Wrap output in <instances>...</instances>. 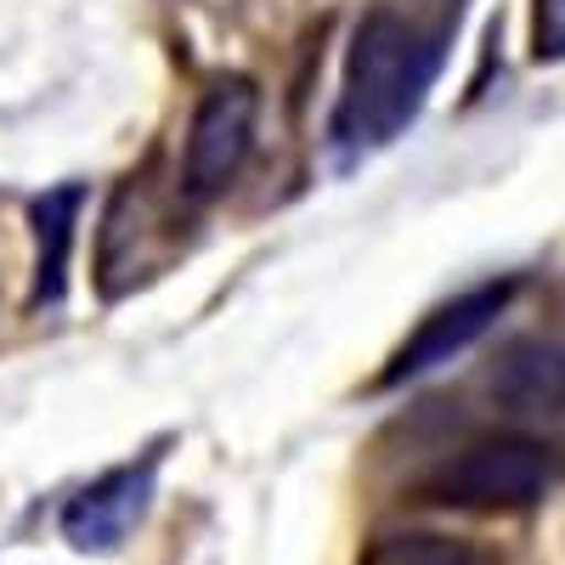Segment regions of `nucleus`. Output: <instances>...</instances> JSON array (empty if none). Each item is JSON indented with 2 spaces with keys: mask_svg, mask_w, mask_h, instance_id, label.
Listing matches in <instances>:
<instances>
[{
  "mask_svg": "<svg viewBox=\"0 0 565 565\" xmlns=\"http://www.w3.org/2000/svg\"><path fill=\"white\" fill-rule=\"evenodd\" d=\"M487 385L509 413H559L565 407V345H554V340L503 345Z\"/></svg>",
  "mask_w": 565,
  "mask_h": 565,
  "instance_id": "obj_6",
  "label": "nucleus"
},
{
  "mask_svg": "<svg viewBox=\"0 0 565 565\" xmlns=\"http://www.w3.org/2000/svg\"><path fill=\"white\" fill-rule=\"evenodd\" d=\"M559 452L543 436L526 430H492L452 447L430 476H424V503L463 509V514H521L537 509L559 487Z\"/></svg>",
  "mask_w": 565,
  "mask_h": 565,
  "instance_id": "obj_2",
  "label": "nucleus"
},
{
  "mask_svg": "<svg viewBox=\"0 0 565 565\" xmlns=\"http://www.w3.org/2000/svg\"><path fill=\"white\" fill-rule=\"evenodd\" d=\"M356 565H503L476 537H447V532H380Z\"/></svg>",
  "mask_w": 565,
  "mask_h": 565,
  "instance_id": "obj_8",
  "label": "nucleus"
},
{
  "mask_svg": "<svg viewBox=\"0 0 565 565\" xmlns=\"http://www.w3.org/2000/svg\"><path fill=\"white\" fill-rule=\"evenodd\" d=\"M159 487V452H148L141 463H119L108 476H97L90 487H79L63 509V537L79 554H114L153 503Z\"/></svg>",
  "mask_w": 565,
  "mask_h": 565,
  "instance_id": "obj_4",
  "label": "nucleus"
},
{
  "mask_svg": "<svg viewBox=\"0 0 565 565\" xmlns=\"http://www.w3.org/2000/svg\"><path fill=\"white\" fill-rule=\"evenodd\" d=\"M509 300H514V282H481V289H463V295L441 300V306L396 345V356H391V367H385V385L418 380V373H430V367L463 356V351L498 322V311H503Z\"/></svg>",
  "mask_w": 565,
  "mask_h": 565,
  "instance_id": "obj_5",
  "label": "nucleus"
},
{
  "mask_svg": "<svg viewBox=\"0 0 565 565\" xmlns=\"http://www.w3.org/2000/svg\"><path fill=\"white\" fill-rule=\"evenodd\" d=\"M532 57L565 63V0H537L532 7Z\"/></svg>",
  "mask_w": 565,
  "mask_h": 565,
  "instance_id": "obj_9",
  "label": "nucleus"
},
{
  "mask_svg": "<svg viewBox=\"0 0 565 565\" xmlns=\"http://www.w3.org/2000/svg\"><path fill=\"white\" fill-rule=\"evenodd\" d=\"M447 63V23H424L402 7H373L351 29V52L340 74V103H334V153L367 159L418 119L424 97Z\"/></svg>",
  "mask_w": 565,
  "mask_h": 565,
  "instance_id": "obj_1",
  "label": "nucleus"
},
{
  "mask_svg": "<svg viewBox=\"0 0 565 565\" xmlns=\"http://www.w3.org/2000/svg\"><path fill=\"white\" fill-rule=\"evenodd\" d=\"M74 226H79V186H63V193H45L34 204V295L29 306H57L63 282H68V249H74Z\"/></svg>",
  "mask_w": 565,
  "mask_h": 565,
  "instance_id": "obj_7",
  "label": "nucleus"
},
{
  "mask_svg": "<svg viewBox=\"0 0 565 565\" xmlns=\"http://www.w3.org/2000/svg\"><path fill=\"white\" fill-rule=\"evenodd\" d=\"M255 114H260V97L249 79H215L199 97L193 125H186V148H181L186 204H210L244 175L255 153Z\"/></svg>",
  "mask_w": 565,
  "mask_h": 565,
  "instance_id": "obj_3",
  "label": "nucleus"
}]
</instances>
